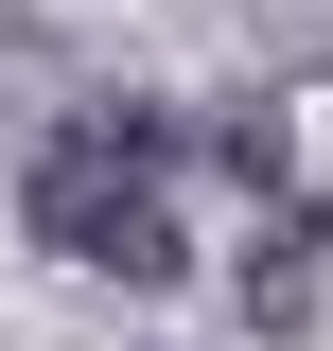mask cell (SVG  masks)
Segmentation results:
<instances>
[{
  "instance_id": "cell-1",
  "label": "cell",
  "mask_w": 333,
  "mask_h": 351,
  "mask_svg": "<svg viewBox=\"0 0 333 351\" xmlns=\"http://www.w3.org/2000/svg\"><path fill=\"white\" fill-rule=\"evenodd\" d=\"M18 228H36L53 263H88V281H175V263H193V246H175V193H158L106 123H53V141H36Z\"/></svg>"
},
{
  "instance_id": "cell-2",
  "label": "cell",
  "mask_w": 333,
  "mask_h": 351,
  "mask_svg": "<svg viewBox=\"0 0 333 351\" xmlns=\"http://www.w3.org/2000/svg\"><path fill=\"white\" fill-rule=\"evenodd\" d=\"M210 158L263 193V228H281V246H333V71L263 88V106H228V123H210Z\"/></svg>"
},
{
  "instance_id": "cell-3",
  "label": "cell",
  "mask_w": 333,
  "mask_h": 351,
  "mask_svg": "<svg viewBox=\"0 0 333 351\" xmlns=\"http://www.w3.org/2000/svg\"><path fill=\"white\" fill-rule=\"evenodd\" d=\"M316 316V246H246V334H298Z\"/></svg>"
}]
</instances>
